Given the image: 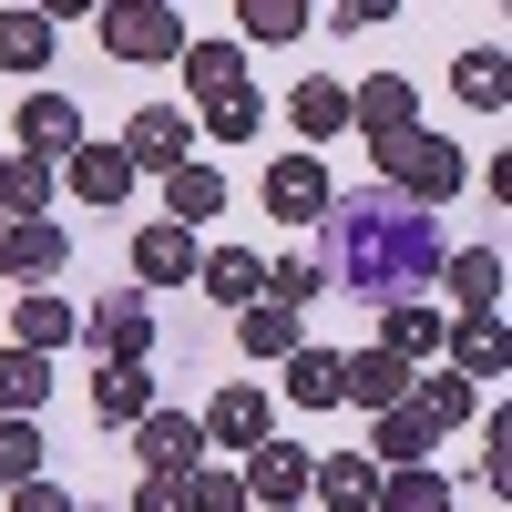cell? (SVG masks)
Listing matches in <instances>:
<instances>
[{"label":"cell","instance_id":"obj_34","mask_svg":"<svg viewBox=\"0 0 512 512\" xmlns=\"http://www.w3.org/2000/svg\"><path fill=\"white\" fill-rule=\"evenodd\" d=\"M21 482H41V431L31 420H0V492H21Z\"/></svg>","mask_w":512,"mask_h":512},{"label":"cell","instance_id":"obj_4","mask_svg":"<svg viewBox=\"0 0 512 512\" xmlns=\"http://www.w3.org/2000/svg\"><path fill=\"white\" fill-rule=\"evenodd\" d=\"M123 164H134V175H175V164H195V113L144 103L134 123H123Z\"/></svg>","mask_w":512,"mask_h":512},{"label":"cell","instance_id":"obj_31","mask_svg":"<svg viewBox=\"0 0 512 512\" xmlns=\"http://www.w3.org/2000/svg\"><path fill=\"white\" fill-rule=\"evenodd\" d=\"M318 502L328 512H369L379 502V472H369L359 451H338V461H318Z\"/></svg>","mask_w":512,"mask_h":512},{"label":"cell","instance_id":"obj_25","mask_svg":"<svg viewBox=\"0 0 512 512\" xmlns=\"http://www.w3.org/2000/svg\"><path fill=\"white\" fill-rule=\"evenodd\" d=\"M41 205H52V164H31V154H11V164H0V226H31Z\"/></svg>","mask_w":512,"mask_h":512},{"label":"cell","instance_id":"obj_37","mask_svg":"<svg viewBox=\"0 0 512 512\" xmlns=\"http://www.w3.org/2000/svg\"><path fill=\"white\" fill-rule=\"evenodd\" d=\"M256 123H267V113H256V93H226V103H205V113H195V134H216V144H246Z\"/></svg>","mask_w":512,"mask_h":512},{"label":"cell","instance_id":"obj_15","mask_svg":"<svg viewBox=\"0 0 512 512\" xmlns=\"http://www.w3.org/2000/svg\"><path fill=\"white\" fill-rule=\"evenodd\" d=\"M82 328L103 338V359H144V349H154V308H144L134 287H123V297H103V308L82 318Z\"/></svg>","mask_w":512,"mask_h":512},{"label":"cell","instance_id":"obj_39","mask_svg":"<svg viewBox=\"0 0 512 512\" xmlns=\"http://www.w3.org/2000/svg\"><path fill=\"white\" fill-rule=\"evenodd\" d=\"M0 512H72L62 482H21V492H0Z\"/></svg>","mask_w":512,"mask_h":512},{"label":"cell","instance_id":"obj_28","mask_svg":"<svg viewBox=\"0 0 512 512\" xmlns=\"http://www.w3.org/2000/svg\"><path fill=\"white\" fill-rule=\"evenodd\" d=\"M441 277H451V297H461V318H472V308H502V256H492V246L441 256Z\"/></svg>","mask_w":512,"mask_h":512},{"label":"cell","instance_id":"obj_14","mask_svg":"<svg viewBox=\"0 0 512 512\" xmlns=\"http://www.w3.org/2000/svg\"><path fill=\"white\" fill-rule=\"evenodd\" d=\"M144 410H154V369H144V359H103V379H93V420L134 431Z\"/></svg>","mask_w":512,"mask_h":512},{"label":"cell","instance_id":"obj_24","mask_svg":"<svg viewBox=\"0 0 512 512\" xmlns=\"http://www.w3.org/2000/svg\"><path fill=\"white\" fill-rule=\"evenodd\" d=\"M134 277H154V287L195 277V236H185V226H144V236H134Z\"/></svg>","mask_w":512,"mask_h":512},{"label":"cell","instance_id":"obj_1","mask_svg":"<svg viewBox=\"0 0 512 512\" xmlns=\"http://www.w3.org/2000/svg\"><path fill=\"white\" fill-rule=\"evenodd\" d=\"M328 216H338V287L349 297L410 308V297L441 277V226L420 216V205H400L390 185L359 195V205H328Z\"/></svg>","mask_w":512,"mask_h":512},{"label":"cell","instance_id":"obj_29","mask_svg":"<svg viewBox=\"0 0 512 512\" xmlns=\"http://www.w3.org/2000/svg\"><path fill=\"white\" fill-rule=\"evenodd\" d=\"M0 62H11V72H41V62H52V11H31V0H21V11H0Z\"/></svg>","mask_w":512,"mask_h":512},{"label":"cell","instance_id":"obj_35","mask_svg":"<svg viewBox=\"0 0 512 512\" xmlns=\"http://www.w3.org/2000/svg\"><path fill=\"white\" fill-rule=\"evenodd\" d=\"M185 512H256V502H246L236 472H216V461H205V472H185Z\"/></svg>","mask_w":512,"mask_h":512},{"label":"cell","instance_id":"obj_2","mask_svg":"<svg viewBox=\"0 0 512 512\" xmlns=\"http://www.w3.org/2000/svg\"><path fill=\"white\" fill-rule=\"evenodd\" d=\"M461 175H472V164H461V144H441V134H400V144H379V185H390L400 205H420V216H431V205H451Z\"/></svg>","mask_w":512,"mask_h":512},{"label":"cell","instance_id":"obj_7","mask_svg":"<svg viewBox=\"0 0 512 512\" xmlns=\"http://www.w3.org/2000/svg\"><path fill=\"white\" fill-rule=\"evenodd\" d=\"M236 482H246L256 512H297V502H308V451H297V441H256Z\"/></svg>","mask_w":512,"mask_h":512},{"label":"cell","instance_id":"obj_30","mask_svg":"<svg viewBox=\"0 0 512 512\" xmlns=\"http://www.w3.org/2000/svg\"><path fill=\"white\" fill-rule=\"evenodd\" d=\"M451 82H461V103H472V113H502V93H512V62L482 41V52H461V62H451Z\"/></svg>","mask_w":512,"mask_h":512},{"label":"cell","instance_id":"obj_20","mask_svg":"<svg viewBox=\"0 0 512 512\" xmlns=\"http://www.w3.org/2000/svg\"><path fill=\"white\" fill-rule=\"evenodd\" d=\"M287 123H297V134H308V154H318L338 123H349V82H318V72H308V82L287 93Z\"/></svg>","mask_w":512,"mask_h":512},{"label":"cell","instance_id":"obj_21","mask_svg":"<svg viewBox=\"0 0 512 512\" xmlns=\"http://www.w3.org/2000/svg\"><path fill=\"white\" fill-rule=\"evenodd\" d=\"M410 420H431V441L451 431V420H472V379L461 369H431V379H410V400H400Z\"/></svg>","mask_w":512,"mask_h":512},{"label":"cell","instance_id":"obj_41","mask_svg":"<svg viewBox=\"0 0 512 512\" xmlns=\"http://www.w3.org/2000/svg\"><path fill=\"white\" fill-rule=\"evenodd\" d=\"M134 512H185V482H154V472H144V492H134Z\"/></svg>","mask_w":512,"mask_h":512},{"label":"cell","instance_id":"obj_18","mask_svg":"<svg viewBox=\"0 0 512 512\" xmlns=\"http://www.w3.org/2000/svg\"><path fill=\"white\" fill-rule=\"evenodd\" d=\"M185 82H195V113L226 103V93H246V52L236 41H185Z\"/></svg>","mask_w":512,"mask_h":512},{"label":"cell","instance_id":"obj_8","mask_svg":"<svg viewBox=\"0 0 512 512\" xmlns=\"http://www.w3.org/2000/svg\"><path fill=\"white\" fill-rule=\"evenodd\" d=\"M349 113H359V134H369V154H379V144H400V134H420V93H410L400 72H379V82H359V93H349Z\"/></svg>","mask_w":512,"mask_h":512},{"label":"cell","instance_id":"obj_17","mask_svg":"<svg viewBox=\"0 0 512 512\" xmlns=\"http://www.w3.org/2000/svg\"><path fill=\"white\" fill-rule=\"evenodd\" d=\"M441 349L461 359V379H502V308H472V318H461V328H441Z\"/></svg>","mask_w":512,"mask_h":512},{"label":"cell","instance_id":"obj_16","mask_svg":"<svg viewBox=\"0 0 512 512\" xmlns=\"http://www.w3.org/2000/svg\"><path fill=\"white\" fill-rule=\"evenodd\" d=\"M195 287L216 297V308H256V297H267V267H256L246 246H216V256H195Z\"/></svg>","mask_w":512,"mask_h":512},{"label":"cell","instance_id":"obj_40","mask_svg":"<svg viewBox=\"0 0 512 512\" xmlns=\"http://www.w3.org/2000/svg\"><path fill=\"white\" fill-rule=\"evenodd\" d=\"M482 482H492V492L512 482V431H502V420H492V431H482Z\"/></svg>","mask_w":512,"mask_h":512},{"label":"cell","instance_id":"obj_23","mask_svg":"<svg viewBox=\"0 0 512 512\" xmlns=\"http://www.w3.org/2000/svg\"><path fill=\"white\" fill-rule=\"evenodd\" d=\"M41 400H52V359H31V349H0V420H31Z\"/></svg>","mask_w":512,"mask_h":512},{"label":"cell","instance_id":"obj_9","mask_svg":"<svg viewBox=\"0 0 512 512\" xmlns=\"http://www.w3.org/2000/svg\"><path fill=\"white\" fill-rule=\"evenodd\" d=\"M410 379H420L410 359H390V349H359V359H338V400H359V410L379 420V410H400V400H410Z\"/></svg>","mask_w":512,"mask_h":512},{"label":"cell","instance_id":"obj_36","mask_svg":"<svg viewBox=\"0 0 512 512\" xmlns=\"http://www.w3.org/2000/svg\"><path fill=\"white\" fill-rule=\"evenodd\" d=\"M236 31H246V41H297V31H308V11H297V0H246Z\"/></svg>","mask_w":512,"mask_h":512},{"label":"cell","instance_id":"obj_3","mask_svg":"<svg viewBox=\"0 0 512 512\" xmlns=\"http://www.w3.org/2000/svg\"><path fill=\"white\" fill-rule=\"evenodd\" d=\"M93 31H103L113 62H185V21L164 11V0H113Z\"/></svg>","mask_w":512,"mask_h":512},{"label":"cell","instance_id":"obj_32","mask_svg":"<svg viewBox=\"0 0 512 512\" xmlns=\"http://www.w3.org/2000/svg\"><path fill=\"white\" fill-rule=\"evenodd\" d=\"M287 400L297 410H328L338 400V349H287Z\"/></svg>","mask_w":512,"mask_h":512},{"label":"cell","instance_id":"obj_13","mask_svg":"<svg viewBox=\"0 0 512 512\" xmlns=\"http://www.w3.org/2000/svg\"><path fill=\"white\" fill-rule=\"evenodd\" d=\"M72 328H82V308H72V297H52V287H31L21 308H11V349H31V359H52V349H62Z\"/></svg>","mask_w":512,"mask_h":512},{"label":"cell","instance_id":"obj_10","mask_svg":"<svg viewBox=\"0 0 512 512\" xmlns=\"http://www.w3.org/2000/svg\"><path fill=\"white\" fill-rule=\"evenodd\" d=\"M21 154H31V164H52V154L72 164V154H82V103H72V93H31V103H21Z\"/></svg>","mask_w":512,"mask_h":512},{"label":"cell","instance_id":"obj_6","mask_svg":"<svg viewBox=\"0 0 512 512\" xmlns=\"http://www.w3.org/2000/svg\"><path fill=\"white\" fill-rule=\"evenodd\" d=\"M328 205H338V185H328V164H318V154H277V164H267V216L318 226Z\"/></svg>","mask_w":512,"mask_h":512},{"label":"cell","instance_id":"obj_19","mask_svg":"<svg viewBox=\"0 0 512 512\" xmlns=\"http://www.w3.org/2000/svg\"><path fill=\"white\" fill-rule=\"evenodd\" d=\"M62 226L52 216H31V226H0V267H11V277H62Z\"/></svg>","mask_w":512,"mask_h":512},{"label":"cell","instance_id":"obj_5","mask_svg":"<svg viewBox=\"0 0 512 512\" xmlns=\"http://www.w3.org/2000/svg\"><path fill=\"white\" fill-rule=\"evenodd\" d=\"M134 461H144L154 482H185V472H205V431H195L185 410H144L134 420Z\"/></svg>","mask_w":512,"mask_h":512},{"label":"cell","instance_id":"obj_33","mask_svg":"<svg viewBox=\"0 0 512 512\" xmlns=\"http://www.w3.org/2000/svg\"><path fill=\"white\" fill-rule=\"evenodd\" d=\"M369 512H451V482L441 472H379V502Z\"/></svg>","mask_w":512,"mask_h":512},{"label":"cell","instance_id":"obj_26","mask_svg":"<svg viewBox=\"0 0 512 512\" xmlns=\"http://www.w3.org/2000/svg\"><path fill=\"white\" fill-rule=\"evenodd\" d=\"M369 349H390V359H431V349H441V318L420 308V297H410V308H379V338H369Z\"/></svg>","mask_w":512,"mask_h":512},{"label":"cell","instance_id":"obj_12","mask_svg":"<svg viewBox=\"0 0 512 512\" xmlns=\"http://www.w3.org/2000/svg\"><path fill=\"white\" fill-rule=\"evenodd\" d=\"M226 216V175H216V164H175V175H164V226H216Z\"/></svg>","mask_w":512,"mask_h":512},{"label":"cell","instance_id":"obj_22","mask_svg":"<svg viewBox=\"0 0 512 512\" xmlns=\"http://www.w3.org/2000/svg\"><path fill=\"white\" fill-rule=\"evenodd\" d=\"M72 195H82V205H123V195H134L123 144H82V154H72Z\"/></svg>","mask_w":512,"mask_h":512},{"label":"cell","instance_id":"obj_11","mask_svg":"<svg viewBox=\"0 0 512 512\" xmlns=\"http://www.w3.org/2000/svg\"><path fill=\"white\" fill-rule=\"evenodd\" d=\"M205 441H226V451H256V441H277L267 431V390H246V379H226L216 400H205V420H195Z\"/></svg>","mask_w":512,"mask_h":512},{"label":"cell","instance_id":"obj_38","mask_svg":"<svg viewBox=\"0 0 512 512\" xmlns=\"http://www.w3.org/2000/svg\"><path fill=\"white\" fill-rule=\"evenodd\" d=\"M267 297H277V308H308V297H318V267H308V256H277V267H267Z\"/></svg>","mask_w":512,"mask_h":512},{"label":"cell","instance_id":"obj_27","mask_svg":"<svg viewBox=\"0 0 512 512\" xmlns=\"http://www.w3.org/2000/svg\"><path fill=\"white\" fill-rule=\"evenodd\" d=\"M236 338L256 359H287V349H308V328H297V308H277V297H256V308L236 318Z\"/></svg>","mask_w":512,"mask_h":512}]
</instances>
